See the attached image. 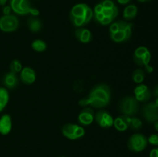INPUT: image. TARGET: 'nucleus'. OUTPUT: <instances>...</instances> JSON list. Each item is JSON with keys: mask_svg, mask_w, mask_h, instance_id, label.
<instances>
[{"mask_svg": "<svg viewBox=\"0 0 158 157\" xmlns=\"http://www.w3.org/2000/svg\"><path fill=\"white\" fill-rule=\"evenodd\" d=\"M110 96L111 92L109 86L106 84H98L93 88L87 98L79 101V105L83 107L90 106L97 109H102L109 104Z\"/></svg>", "mask_w": 158, "mask_h": 157, "instance_id": "f257e3e1", "label": "nucleus"}, {"mask_svg": "<svg viewBox=\"0 0 158 157\" xmlns=\"http://www.w3.org/2000/svg\"><path fill=\"white\" fill-rule=\"evenodd\" d=\"M118 15V8L112 0H102L96 5L94 9V18L103 26L112 23Z\"/></svg>", "mask_w": 158, "mask_h": 157, "instance_id": "f03ea898", "label": "nucleus"}, {"mask_svg": "<svg viewBox=\"0 0 158 157\" xmlns=\"http://www.w3.org/2000/svg\"><path fill=\"white\" fill-rule=\"evenodd\" d=\"M94 16L93 9L85 3H78L71 9L69 18L76 27H82L88 24Z\"/></svg>", "mask_w": 158, "mask_h": 157, "instance_id": "7ed1b4c3", "label": "nucleus"}, {"mask_svg": "<svg viewBox=\"0 0 158 157\" xmlns=\"http://www.w3.org/2000/svg\"><path fill=\"white\" fill-rule=\"evenodd\" d=\"M133 23L126 21L114 22L110 26V37L111 40L117 43L127 42L132 35Z\"/></svg>", "mask_w": 158, "mask_h": 157, "instance_id": "20e7f679", "label": "nucleus"}, {"mask_svg": "<svg viewBox=\"0 0 158 157\" xmlns=\"http://www.w3.org/2000/svg\"><path fill=\"white\" fill-rule=\"evenodd\" d=\"M9 3L12 10L17 15H25L31 14L34 16H37L40 14L38 9L31 6L29 0H10Z\"/></svg>", "mask_w": 158, "mask_h": 157, "instance_id": "39448f33", "label": "nucleus"}, {"mask_svg": "<svg viewBox=\"0 0 158 157\" xmlns=\"http://www.w3.org/2000/svg\"><path fill=\"white\" fill-rule=\"evenodd\" d=\"M119 109L123 115L133 116L139 109V102L134 96H126L122 99L119 104Z\"/></svg>", "mask_w": 158, "mask_h": 157, "instance_id": "423d86ee", "label": "nucleus"}, {"mask_svg": "<svg viewBox=\"0 0 158 157\" xmlns=\"http://www.w3.org/2000/svg\"><path fill=\"white\" fill-rule=\"evenodd\" d=\"M148 143V139L144 135L141 133H136L130 137L127 146L130 150L132 152H140L146 149Z\"/></svg>", "mask_w": 158, "mask_h": 157, "instance_id": "0eeeda50", "label": "nucleus"}, {"mask_svg": "<svg viewBox=\"0 0 158 157\" xmlns=\"http://www.w3.org/2000/svg\"><path fill=\"white\" fill-rule=\"evenodd\" d=\"M62 133L66 138L76 140L85 135V129L82 126L73 123H67L62 128Z\"/></svg>", "mask_w": 158, "mask_h": 157, "instance_id": "6e6552de", "label": "nucleus"}, {"mask_svg": "<svg viewBox=\"0 0 158 157\" xmlns=\"http://www.w3.org/2000/svg\"><path fill=\"white\" fill-rule=\"evenodd\" d=\"M19 19L15 15H8L0 17V30L5 32H12L19 27Z\"/></svg>", "mask_w": 158, "mask_h": 157, "instance_id": "1a4fd4ad", "label": "nucleus"}, {"mask_svg": "<svg viewBox=\"0 0 158 157\" xmlns=\"http://www.w3.org/2000/svg\"><path fill=\"white\" fill-rule=\"evenodd\" d=\"M151 59V52L145 46H140L134 52V60L137 66H146L147 65H149Z\"/></svg>", "mask_w": 158, "mask_h": 157, "instance_id": "9d476101", "label": "nucleus"}, {"mask_svg": "<svg viewBox=\"0 0 158 157\" xmlns=\"http://www.w3.org/2000/svg\"><path fill=\"white\" fill-rule=\"evenodd\" d=\"M142 113L143 118L148 123H154L158 120V107L154 102L146 103L142 109Z\"/></svg>", "mask_w": 158, "mask_h": 157, "instance_id": "9b49d317", "label": "nucleus"}, {"mask_svg": "<svg viewBox=\"0 0 158 157\" xmlns=\"http://www.w3.org/2000/svg\"><path fill=\"white\" fill-rule=\"evenodd\" d=\"M94 119L96 120L97 124L102 128L107 129L114 126V119L112 115L106 110H103V109L99 110L94 116Z\"/></svg>", "mask_w": 158, "mask_h": 157, "instance_id": "f8f14e48", "label": "nucleus"}, {"mask_svg": "<svg viewBox=\"0 0 158 157\" xmlns=\"http://www.w3.org/2000/svg\"><path fill=\"white\" fill-rule=\"evenodd\" d=\"M134 95L135 99L138 102L145 103L151 99L152 92L146 85L140 84L136 86L134 89Z\"/></svg>", "mask_w": 158, "mask_h": 157, "instance_id": "ddd939ff", "label": "nucleus"}, {"mask_svg": "<svg viewBox=\"0 0 158 157\" xmlns=\"http://www.w3.org/2000/svg\"><path fill=\"white\" fill-rule=\"evenodd\" d=\"M94 112L91 108L86 107L83 109L79 114L78 120L80 124L83 126H89L94 120Z\"/></svg>", "mask_w": 158, "mask_h": 157, "instance_id": "4468645a", "label": "nucleus"}, {"mask_svg": "<svg viewBox=\"0 0 158 157\" xmlns=\"http://www.w3.org/2000/svg\"><path fill=\"white\" fill-rule=\"evenodd\" d=\"M2 83L5 88L9 89H13L17 87L19 84V78L16 74L12 72H9L4 75L2 78Z\"/></svg>", "mask_w": 158, "mask_h": 157, "instance_id": "2eb2a0df", "label": "nucleus"}, {"mask_svg": "<svg viewBox=\"0 0 158 157\" xmlns=\"http://www.w3.org/2000/svg\"><path fill=\"white\" fill-rule=\"evenodd\" d=\"M35 71L29 67L23 68L22 71L20 72V78L21 81L26 85H31L35 81Z\"/></svg>", "mask_w": 158, "mask_h": 157, "instance_id": "dca6fc26", "label": "nucleus"}, {"mask_svg": "<svg viewBox=\"0 0 158 157\" xmlns=\"http://www.w3.org/2000/svg\"><path fill=\"white\" fill-rule=\"evenodd\" d=\"M12 128V118L9 114H3L0 117V134L3 135H8Z\"/></svg>", "mask_w": 158, "mask_h": 157, "instance_id": "f3484780", "label": "nucleus"}, {"mask_svg": "<svg viewBox=\"0 0 158 157\" xmlns=\"http://www.w3.org/2000/svg\"><path fill=\"white\" fill-rule=\"evenodd\" d=\"M75 36L79 42L82 43H89L92 39V33L85 28H78L75 31Z\"/></svg>", "mask_w": 158, "mask_h": 157, "instance_id": "a211bd4d", "label": "nucleus"}, {"mask_svg": "<svg viewBox=\"0 0 158 157\" xmlns=\"http://www.w3.org/2000/svg\"><path fill=\"white\" fill-rule=\"evenodd\" d=\"M129 115H122L120 116L117 117L114 119V126L116 129L120 132L127 130L129 128Z\"/></svg>", "mask_w": 158, "mask_h": 157, "instance_id": "6ab92c4d", "label": "nucleus"}, {"mask_svg": "<svg viewBox=\"0 0 158 157\" xmlns=\"http://www.w3.org/2000/svg\"><path fill=\"white\" fill-rule=\"evenodd\" d=\"M138 12V9L135 5H128L123 10V17L127 21H131L136 18Z\"/></svg>", "mask_w": 158, "mask_h": 157, "instance_id": "aec40b11", "label": "nucleus"}, {"mask_svg": "<svg viewBox=\"0 0 158 157\" xmlns=\"http://www.w3.org/2000/svg\"><path fill=\"white\" fill-rule=\"evenodd\" d=\"M27 24L29 30L32 32H40L43 27L41 21L36 16H34V15H32L28 18Z\"/></svg>", "mask_w": 158, "mask_h": 157, "instance_id": "412c9836", "label": "nucleus"}, {"mask_svg": "<svg viewBox=\"0 0 158 157\" xmlns=\"http://www.w3.org/2000/svg\"><path fill=\"white\" fill-rule=\"evenodd\" d=\"M9 99V94L7 89L5 87H0V112L6 107Z\"/></svg>", "mask_w": 158, "mask_h": 157, "instance_id": "4be33fe9", "label": "nucleus"}, {"mask_svg": "<svg viewBox=\"0 0 158 157\" xmlns=\"http://www.w3.org/2000/svg\"><path fill=\"white\" fill-rule=\"evenodd\" d=\"M132 78L135 83L141 84L145 78V72L141 69H137L133 72Z\"/></svg>", "mask_w": 158, "mask_h": 157, "instance_id": "5701e85b", "label": "nucleus"}, {"mask_svg": "<svg viewBox=\"0 0 158 157\" xmlns=\"http://www.w3.org/2000/svg\"><path fill=\"white\" fill-rule=\"evenodd\" d=\"M32 48L35 52H41L46 50V48H47V45L43 40L35 39L32 42Z\"/></svg>", "mask_w": 158, "mask_h": 157, "instance_id": "b1692460", "label": "nucleus"}, {"mask_svg": "<svg viewBox=\"0 0 158 157\" xmlns=\"http://www.w3.org/2000/svg\"><path fill=\"white\" fill-rule=\"evenodd\" d=\"M142 121L140 119L137 118V117H130L129 119V127L131 128L133 130H138L141 128L142 126Z\"/></svg>", "mask_w": 158, "mask_h": 157, "instance_id": "393cba45", "label": "nucleus"}, {"mask_svg": "<svg viewBox=\"0 0 158 157\" xmlns=\"http://www.w3.org/2000/svg\"><path fill=\"white\" fill-rule=\"evenodd\" d=\"M9 69H10V72H13V73H19L22 71L23 69V66H22V63L20 62L19 60L18 59H14L12 60V62H11L10 66H9Z\"/></svg>", "mask_w": 158, "mask_h": 157, "instance_id": "a878e982", "label": "nucleus"}, {"mask_svg": "<svg viewBox=\"0 0 158 157\" xmlns=\"http://www.w3.org/2000/svg\"><path fill=\"white\" fill-rule=\"evenodd\" d=\"M148 142L153 146H158V134H152L148 139Z\"/></svg>", "mask_w": 158, "mask_h": 157, "instance_id": "bb28decb", "label": "nucleus"}, {"mask_svg": "<svg viewBox=\"0 0 158 157\" xmlns=\"http://www.w3.org/2000/svg\"><path fill=\"white\" fill-rule=\"evenodd\" d=\"M12 9H11L10 6H4L2 8V12L4 15H10L11 12H12Z\"/></svg>", "mask_w": 158, "mask_h": 157, "instance_id": "cd10ccee", "label": "nucleus"}, {"mask_svg": "<svg viewBox=\"0 0 158 157\" xmlns=\"http://www.w3.org/2000/svg\"><path fill=\"white\" fill-rule=\"evenodd\" d=\"M150 157H158V147L154 148L150 152Z\"/></svg>", "mask_w": 158, "mask_h": 157, "instance_id": "c85d7f7f", "label": "nucleus"}, {"mask_svg": "<svg viewBox=\"0 0 158 157\" xmlns=\"http://www.w3.org/2000/svg\"><path fill=\"white\" fill-rule=\"evenodd\" d=\"M145 68V71H146L148 73H152L153 72H154V68H153V66H150V65H147L146 66H144Z\"/></svg>", "mask_w": 158, "mask_h": 157, "instance_id": "c756f323", "label": "nucleus"}, {"mask_svg": "<svg viewBox=\"0 0 158 157\" xmlns=\"http://www.w3.org/2000/svg\"><path fill=\"white\" fill-rule=\"evenodd\" d=\"M153 95H154L155 98L158 97V85L154 88V90H153Z\"/></svg>", "mask_w": 158, "mask_h": 157, "instance_id": "7c9ffc66", "label": "nucleus"}, {"mask_svg": "<svg viewBox=\"0 0 158 157\" xmlns=\"http://www.w3.org/2000/svg\"><path fill=\"white\" fill-rule=\"evenodd\" d=\"M117 2L120 5H127L132 0H117Z\"/></svg>", "mask_w": 158, "mask_h": 157, "instance_id": "2f4dec72", "label": "nucleus"}, {"mask_svg": "<svg viewBox=\"0 0 158 157\" xmlns=\"http://www.w3.org/2000/svg\"><path fill=\"white\" fill-rule=\"evenodd\" d=\"M154 129H155L157 132H158V120H157V121H155L154 123Z\"/></svg>", "mask_w": 158, "mask_h": 157, "instance_id": "473e14b6", "label": "nucleus"}, {"mask_svg": "<svg viewBox=\"0 0 158 157\" xmlns=\"http://www.w3.org/2000/svg\"><path fill=\"white\" fill-rule=\"evenodd\" d=\"M8 0H0V6H4Z\"/></svg>", "mask_w": 158, "mask_h": 157, "instance_id": "72a5a7b5", "label": "nucleus"}, {"mask_svg": "<svg viewBox=\"0 0 158 157\" xmlns=\"http://www.w3.org/2000/svg\"><path fill=\"white\" fill-rule=\"evenodd\" d=\"M137 1L140 3H146V2H151L152 0H137Z\"/></svg>", "mask_w": 158, "mask_h": 157, "instance_id": "f704fd0d", "label": "nucleus"}, {"mask_svg": "<svg viewBox=\"0 0 158 157\" xmlns=\"http://www.w3.org/2000/svg\"><path fill=\"white\" fill-rule=\"evenodd\" d=\"M154 103H155V105H156V106H157V107H158V97H157V98H156V99H155V102H154Z\"/></svg>", "mask_w": 158, "mask_h": 157, "instance_id": "c9c22d12", "label": "nucleus"}, {"mask_svg": "<svg viewBox=\"0 0 158 157\" xmlns=\"http://www.w3.org/2000/svg\"><path fill=\"white\" fill-rule=\"evenodd\" d=\"M60 157H65V156H60Z\"/></svg>", "mask_w": 158, "mask_h": 157, "instance_id": "e433bc0d", "label": "nucleus"}]
</instances>
